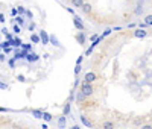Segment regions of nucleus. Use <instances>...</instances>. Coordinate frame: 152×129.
I'll return each mask as SVG.
<instances>
[{
	"label": "nucleus",
	"mask_w": 152,
	"mask_h": 129,
	"mask_svg": "<svg viewBox=\"0 0 152 129\" xmlns=\"http://www.w3.org/2000/svg\"><path fill=\"white\" fill-rule=\"evenodd\" d=\"M93 85L91 84H87V82H82V87H81V93L84 94L85 97H90L93 94Z\"/></svg>",
	"instance_id": "nucleus-1"
},
{
	"label": "nucleus",
	"mask_w": 152,
	"mask_h": 129,
	"mask_svg": "<svg viewBox=\"0 0 152 129\" xmlns=\"http://www.w3.org/2000/svg\"><path fill=\"white\" fill-rule=\"evenodd\" d=\"M73 24H75V28H76V29H79L81 32H84V30H85L84 23L81 21V18H79V17H73Z\"/></svg>",
	"instance_id": "nucleus-2"
},
{
	"label": "nucleus",
	"mask_w": 152,
	"mask_h": 129,
	"mask_svg": "<svg viewBox=\"0 0 152 129\" xmlns=\"http://www.w3.org/2000/svg\"><path fill=\"white\" fill-rule=\"evenodd\" d=\"M96 79H97L96 73H93V72H88V73L85 74V77H84V82H87V84H91V82H94Z\"/></svg>",
	"instance_id": "nucleus-3"
},
{
	"label": "nucleus",
	"mask_w": 152,
	"mask_h": 129,
	"mask_svg": "<svg viewBox=\"0 0 152 129\" xmlns=\"http://www.w3.org/2000/svg\"><path fill=\"white\" fill-rule=\"evenodd\" d=\"M38 37H40V41L43 43L44 46H47V44H49V35H47V32H46V30H41Z\"/></svg>",
	"instance_id": "nucleus-4"
},
{
	"label": "nucleus",
	"mask_w": 152,
	"mask_h": 129,
	"mask_svg": "<svg viewBox=\"0 0 152 129\" xmlns=\"http://www.w3.org/2000/svg\"><path fill=\"white\" fill-rule=\"evenodd\" d=\"M148 35V32L145 29H137L136 32H134V37H137V38H145Z\"/></svg>",
	"instance_id": "nucleus-5"
},
{
	"label": "nucleus",
	"mask_w": 152,
	"mask_h": 129,
	"mask_svg": "<svg viewBox=\"0 0 152 129\" xmlns=\"http://www.w3.org/2000/svg\"><path fill=\"white\" fill-rule=\"evenodd\" d=\"M81 122H82L87 128H90V129L93 128V122H91V120H88V118H87V116H81Z\"/></svg>",
	"instance_id": "nucleus-6"
},
{
	"label": "nucleus",
	"mask_w": 152,
	"mask_h": 129,
	"mask_svg": "<svg viewBox=\"0 0 152 129\" xmlns=\"http://www.w3.org/2000/svg\"><path fill=\"white\" fill-rule=\"evenodd\" d=\"M38 55L37 53H28V55H26V59H28V61L29 62H35V61H38Z\"/></svg>",
	"instance_id": "nucleus-7"
},
{
	"label": "nucleus",
	"mask_w": 152,
	"mask_h": 129,
	"mask_svg": "<svg viewBox=\"0 0 152 129\" xmlns=\"http://www.w3.org/2000/svg\"><path fill=\"white\" fill-rule=\"evenodd\" d=\"M49 41L52 43V46H56V47H61V44H59V41H58V38H56L55 35H50V37H49Z\"/></svg>",
	"instance_id": "nucleus-8"
},
{
	"label": "nucleus",
	"mask_w": 152,
	"mask_h": 129,
	"mask_svg": "<svg viewBox=\"0 0 152 129\" xmlns=\"http://www.w3.org/2000/svg\"><path fill=\"white\" fill-rule=\"evenodd\" d=\"M31 113H32V116L35 118H43V111L41 109H32Z\"/></svg>",
	"instance_id": "nucleus-9"
},
{
	"label": "nucleus",
	"mask_w": 152,
	"mask_h": 129,
	"mask_svg": "<svg viewBox=\"0 0 152 129\" xmlns=\"http://www.w3.org/2000/svg\"><path fill=\"white\" fill-rule=\"evenodd\" d=\"M76 40H78L79 44H85V33L84 32H79V35L76 37Z\"/></svg>",
	"instance_id": "nucleus-10"
},
{
	"label": "nucleus",
	"mask_w": 152,
	"mask_h": 129,
	"mask_svg": "<svg viewBox=\"0 0 152 129\" xmlns=\"http://www.w3.org/2000/svg\"><path fill=\"white\" fill-rule=\"evenodd\" d=\"M84 3H85L84 0H71V5H73L75 8H82Z\"/></svg>",
	"instance_id": "nucleus-11"
},
{
	"label": "nucleus",
	"mask_w": 152,
	"mask_h": 129,
	"mask_svg": "<svg viewBox=\"0 0 152 129\" xmlns=\"http://www.w3.org/2000/svg\"><path fill=\"white\" fill-rule=\"evenodd\" d=\"M102 129H114V123L113 122H105L102 125Z\"/></svg>",
	"instance_id": "nucleus-12"
},
{
	"label": "nucleus",
	"mask_w": 152,
	"mask_h": 129,
	"mask_svg": "<svg viewBox=\"0 0 152 129\" xmlns=\"http://www.w3.org/2000/svg\"><path fill=\"white\" fill-rule=\"evenodd\" d=\"M52 114H49V113H43V120L44 122H52Z\"/></svg>",
	"instance_id": "nucleus-13"
},
{
	"label": "nucleus",
	"mask_w": 152,
	"mask_h": 129,
	"mask_svg": "<svg viewBox=\"0 0 152 129\" xmlns=\"http://www.w3.org/2000/svg\"><path fill=\"white\" fill-rule=\"evenodd\" d=\"M82 11H84L85 14H88V12L91 11V5H88V3H84V5H82Z\"/></svg>",
	"instance_id": "nucleus-14"
},
{
	"label": "nucleus",
	"mask_w": 152,
	"mask_h": 129,
	"mask_svg": "<svg viewBox=\"0 0 152 129\" xmlns=\"http://www.w3.org/2000/svg\"><path fill=\"white\" fill-rule=\"evenodd\" d=\"M69 114H70V103H67V105L64 106V109H62V116H64V117L69 116Z\"/></svg>",
	"instance_id": "nucleus-15"
},
{
	"label": "nucleus",
	"mask_w": 152,
	"mask_h": 129,
	"mask_svg": "<svg viewBox=\"0 0 152 129\" xmlns=\"http://www.w3.org/2000/svg\"><path fill=\"white\" fill-rule=\"evenodd\" d=\"M143 23H145L146 26H152V15H146V17H145V21H143Z\"/></svg>",
	"instance_id": "nucleus-16"
},
{
	"label": "nucleus",
	"mask_w": 152,
	"mask_h": 129,
	"mask_svg": "<svg viewBox=\"0 0 152 129\" xmlns=\"http://www.w3.org/2000/svg\"><path fill=\"white\" fill-rule=\"evenodd\" d=\"M14 20H15V23H19V26H23V24H24V18H23L21 15H19V17H15Z\"/></svg>",
	"instance_id": "nucleus-17"
},
{
	"label": "nucleus",
	"mask_w": 152,
	"mask_h": 129,
	"mask_svg": "<svg viewBox=\"0 0 152 129\" xmlns=\"http://www.w3.org/2000/svg\"><path fill=\"white\" fill-rule=\"evenodd\" d=\"M2 32L5 33V37H6V40H8V41H12V40H14V38H12V35H11V33H9V32L6 30V28H5V29H3Z\"/></svg>",
	"instance_id": "nucleus-18"
},
{
	"label": "nucleus",
	"mask_w": 152,
	"mask_h": 129,
	"mask_svg": "<svg viewBox=\"0 0 152 129\" xmlns=\"http://www.w3.org/2000/svg\"><path fill=\"white\" fill-rule=\"evenodd\" d=\"M12 46L20 47V46H21V40H20V38H14V40H12Z\"/></svg>",
	"instance_id": "nucleus-19"
},
{
	"label": "nucleus",
	"mask_w": 152,
	"mask_h": 129,
	"mask_svg": "<svg viewBox=\"0 0 152 129\" xmlns=\"http://www.w3.org/2000/svg\"><path fill=\"white\" fill-rule=\"evenodd\" d=\"M31 40H32V43H35V44H38V43H40V37L35 35V33H32V35H31Z\"/></svg>",
	"instance_id": "nucleus-20"
},
{
	"label": "nucleus",
	"mask_w": 152,
	"mask_h": 129,
	"mask_svg": "<svg viewBox=\"0 0 152 129\" xmlns=\"http://www.w3.org/2000/svg\"><path fill=\"white\" fill-rule=\"evenodd\" d=\"M58 125H59V128H64V125H66V117L62 116V117H59V120H58Z\"/></svg>",
	"instance_id": "nucleus-21"
},
{
	"label": "nucleus",
	"mask_w": 152,
	"mask_h": 129,
	"mask_svg": "<svg viewBox=\"0 0 152 129\" xmlns=\"http://www.w3.org/2000/svg\"><path fill=\"white\" fill-rule=\"evenodd\" d=\"M84 99H85V96H84V94H82L81 91H79V93L76 94V100H78V102H82Z\"/></svg>",
	"instance_id": "nucleus-22"
},
{
	"label": "nucleus",
	"mask_w": 152,
	"mask_h": 129,
	"mask_svg": "<svg viewBox=\"0 0 152 129\" xmlns=\"http://www.w3.org/2000/svg\"><path fill=\"white\" fill-rule=\"evenodd\" d=\"M134 14H136V15H141V14H143V8H141V6H137L136 11H134Z\"/></svg>",
	"instance_id": "nucleus-23"
},
{
	"label": "nucleus",
	"mask_w": 152,
	"mask_h": 129,
	"mask_svg": "<svg viewBox=\"0 0 152 129\" xmlns=\"http://www.w3.org/2000/svg\"><path fill=\"white\" fill-rule=\"evenodd\" d=\"M12 30H14V33H20L21 32V28L19 24H14V28H12Z\"/></svg>",
	"instance_id": "nucleus-24"
},
{
	"label": "nucleus",
	"mask_w": 152,
	"mask_h": 129,
	"mask_svg": "<svg viewBox=\"0 0 152 129\" xmlns=\"http://www.w3.org/2000/svg\"><path fill=\"white\" fill-rule=\"evenodd\" d=\"M26 12V8L24 6H19L17 8V14H24Z\"/></svg>",
	"instance_id": "nucleus-25"
},
{
	"label": "nucleus",
	"mask_w": 152,
	"mask_h": 129,
	"mask_svg": "<svg viewBox=\"0 0 152 129\" xmlns=\"http://www.w3.org/2000/svg\"><path fill=\"white\" fill-rule=\"evenodd\" d=\"M20 47H23L24 49V52H28V50H31L32 49V46H29V44H23V43H21V46Z\"/></svg>",
	"instance_id": "nucleus-26"
},
{
	"label": "nucleus",
	"mask_w": 152,
	"mask_h": 129,
	"mask_svg": "<svg viewBox=\"0 0 152 129\" xmlns=\"http://www.w3.org/2000/svg\"><path fill=\"white\" fill-rule=\"evenodd\" d=\"M0 90H8V85L5 82H2V81H0Z\"/></svg>",
	"instance_id": "nucleus-27"
},
{
	"label": "nucleus",
	"mask_w": 152,
	"mask_h": 129,
	"mask_svg": "<svg viewBox=\"0 0 152 129\" xmlns=\"http://www.w3.org/2000/svg\"><path fill=\"white\" fill-rule=\"evenodd\" d=\"M81 68H82L81 65H76V67H75V74H79V73H81Z\"/></svg>",
	"instance_id": "nucleus-28"
},
{
	"label": "nucleus",
	"mask_w": 152,
	"mask_h": 129,
	"mask_svg": "<svg viewBox=\"0 0 152 129\" xmlns=\"http://www.w3.org/2000/svg\"><path fill=\"white\" fill-rule=\"evenodd\" d=\"M26 15H28L29 17V18H32V17H34V14H32V11H29V9H26V12H24Z\"/></svg>",
	"instance_id": "nucleus-29"
},
{
	"label": "nucleus",
	"mask_w": 152,
	"mask_h": 129,
	"mask_svg": "<svg viewBox=\"0 0 152 129\" xmlns=\"http://www.w3.org/2000/svg\"><path fill=\"white\" fill-rule=\"evenodd\" d=\"M82 59H84V56H79V58L76 59V65H81V62H82Z\"/></svg>",
	"instance_id": "nucleus-30"
},
{
	"label": "nucleus",
	"mask_w": 152,
	"mask_h": 129,
	"mask_svg": "<svg viewBox=\"0 0 152 129\" xmlns=\"http://www.w3.org/2000/svg\"><path fill=\"white\" fill-rule=\"evenodd\" d=\"M9 67H11V68L15 67V59H9Z\"/></svg>",
	"instance_id": "nucleus-31"
},
{
	"label": "nucleus",
	"mask_w": 152,
	"mask_h": 129,
	"mask_svg": "<svg viewBox=\"0 0 152 129\" xmlns=\"http://www.w3.org/2000/svg\"><path fill=\"white\" fill-rule=\"evenodd\" d=\"M110 33H111V29H106V30L103 32V35H102L101 38H103V37H106V35H110Z\"/></svg>",
	"instance_id": "nucleus-32"
},
{
	"label": "nucleus",
	"mask_w": 152,
	"mask_h": 129,
	"mask_svg": "<svg viewBox=\"0 0 152 129\" xmlns=\"http://www.w3.org/2000/svg\"><path fill=\"white\" fill-rule=\"evenodd\" d=\"M17 81H20V82H24V76H23V74H19V76H17Z\"/></svg>",
	"instance_id": "nucleus-33"
},
{
	"label": "nucleus",
	"mask_w": 152,
	"mask_h": 129,
	"mask_svg": "<svg viewBox=\"0 0 152 129\" xmlns=\"http://www.w3.org/2000/svg\"><path fill=\"white\" fill-rule=\"evenodd\" d=\"M5 21H6V20H5V15L0 12V23H5Z\"/></svg>",
	"instance_id": "nucleus-34"
},
{
	"label": "nucleus",
	"mask_w": 152,
	"mask_h": 129,
	"mask_svg": "<svg viewBox=\"0 0 152 129\" xmlns=\"http://www.w3.org/2000/svg\"><path fill=\"white\" fill-rule=\"evenodd\" d=\"M134 125H141V118H137V120H134Z\"/></svg>",
	"instance_id": "nucleus-35"
},
{
	"label": "nucleus",
	"mask_w": 152,
	"mask_h": 129,
	"mask_svg": "<svg viewBox=\"0 0 152 129\" xmlns=\"http://www.w3.org/2000/svg\"><path fill=\"white\" fill-rule=\"evenodd\" d=\"M140 129H152V126H151V125H143Z\"/></svg>",
	"instance_id": "nucleus-36"
},
{
	"label": "nucleus",
	"mask_w": 152,
	"mask_h": 129,
	"mask_svg": "<svg viewBox=\"0 0 152 129\" xmlns=\"http://www.w3.org/2000/svg\"><path fill=\"white\" fill-rule=\"evenodd\" d=\"M28 28H29V30H34V29H35V23H31Z\"/></svg>",
	"instance_id": "nucleus-37"
},
{
	"label": "nucleus",
	"mask_w": 152,
	"mask_h": 129,
	"mask_svg": "<svg viewBox=\"0 0 152 129\" xmlns=\"http://www.w3.org/2000/svg\"><path fill=\"white\" fill-rule=\"evenodd\" d=\"M11 14H12V15H17V8H12V9H11Z\"/></svg>",
	"instance_id": "nucleus-38"
},
{
	"label": "nucleus",
	"mask_w": 152,
	"mask_h": 129,
	"mask_svg": "<svg viewBox=\"0 0 152 129\" xmlns=\"http://www.w3.org/2000/svg\"><path fill=\"white\" fill-rule=\"evenodd\" d=\"M71 129H81V126H79V125H73V126H71Z\"/></svg>",
	"instance_id": "nucleus-39"
},
{
	"label": "nucleus",
	"mask_w": 152,
	"mask_h": 129,
	"mask_svg": "<svg viewBox=\"0 0 152 129\" xmlns=\"http://www.w3.org/2000/svg\"><path fill=\"white\" fill-rule=\"evenodd\" d=\"M0 61H5V56H3L2 53H0Z\"/></svg>",
	"instance_id": "nucleus-40"
},
{
	"label": "nucleus",
	"mask_w": 152,
	"mask_h": 129,
	"mask_svg": "<svg viewBox=\"0 0 152 129\" xmlns=\"http://www.w3.org/2000/svg\"><path fill=\"white\" fill-rule=\"evenodd\" d=\"M41 129H47V126H46V125H43V128H41Z\"/></svg>",
	"instance_id": "nucleus-41"
}]
</instances>
